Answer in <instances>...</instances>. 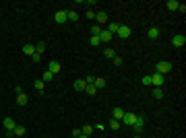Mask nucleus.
I'll list each match as a JSON object with an SVG mask.
<instances>
[{
	"label": "nucleus",
	"mask_w": 186,
	"mask_h": 138,
	"mask_svg": "<svg viewBox=\"0 0 186 138\" xmlns=\"http://www.w3.org/2000/svg\"><path fill=\"white\" fill-rule=\"evenodd\" d=\"M170 70H172V64L165 62V60H159V62L155 64V72H159V74H163V76H165Z\"/></svg>",
	"instance_id": "obj_1"
},
{
	"label": "nucleus",
	"mask_w": 186,
	"mask_h": 138,
	"mask_svg": "<svg viewBox=\"0 0 186 138\" xmlns=\"http://www.w3.org/2000/svg\"><path fill=\"white\" fill-rule=\"evenodd\" d=\"M172 46L174 47H184L186 46V35H182V33L174 35V37H172Z\"/></svg>",
	"instance_id": "obj_2"
},
{
	"label": "nucleus",
	"mask_w": 186,
	"mask_h": 138,
	"mask_svg": "<svg viewBox=\"0 0 186 138\" xmlns=\"http://www.w3.org/2000/svg\"><path fill=\"white\" fill-rule=\"evenodd\" d=\"M163 81H165V76L159 74V72L151 74V87H163Z\"/></svg>",
	"instance_id": "obj_3"
},
{
	"label": "nucleus",
	"mask_w": 186,
	"mask_h": 138,
	"mask_svg": "<svg viewBox=\"0 0 186 138\" xmlns=\"http://www.w3.org/2000/svg\"><path fill=\"white\" fill-rule=\"evenodd\" d=\"M145 122H147V120H145L143 115H137V122H135V126H132L137 134H141V132H143V128H145Z\"/></svg>",
	"instance_id": "obj_4"
},
{
	"label": "nucleus",
	"mask_w": 186,
	"mask_h": 138,
	"mask_svg": "<svg viewBox=\"0 0 186 138\" xmlns=\"http://www.w3.org/2000/svg\"><path fill=\"white\" fill-rule=\"evenodd\" d=\"M120 122H122V124H126V126H135V122H137V115L135 114H124V117H122V120H120Z\"/></svg>",
	"instance_id": "obj_5"
},
{
	"label": "nucleus",
	"mask_w": 186,
	"mask_h": 138,
	"mask_svg": "<svg viewBox=\"0 0 186 138\" xmlns=\"http://www.w3.org/2000/svg\"><path fill=\"white\" fill-rule=\"evenodd\" d=\"M118 37H122V39H126V37H130V27L128 25H120L118 27Z\"/></svg>",
	"instance_id": "obj_6"
},
{
	"label": "nucleus",
	"mask_w": 186,
	"mask_h": 138,
	"mask_svg": "<svg viewBox=\"0 0 186 138\" xmlns=\"http://www.w3.org/2000/svg\"><path fill=\"white\" fill-rule=\"evenodd\" d=\"M60 68H62V66H60V62H58V60H50V64H48V70H50L52 74H58Z\"/></svg>",
	"instance_id": "obj_7"
},
{
	"label": "nucleus",
	"mask_w": 186,
	"mask_h": 138,
	"mask_svg": "<svg viewBox=\"0 0 186 138\" xmlns=\"http://www.w3.org/2000/svg\"><path fill=\"white\" fill-rule=\"evenodd\" d=\"M95 21L99 23V27L104 23H108V12H104V11H99V12H95Z\"/></svg>",
	"instance_id": "obj_8"
},
{
	"label": "nucleus",
	"mask_w": 186,
	"mask_h": 138,
	"mask_svg": "<svg viewBox=\"0 0 186 138\" xmlns=\"http://www.w3.org/2000/svg\"><path fill=\"white\" fill-rule=\"evenodd\" d=\"M54 21L56 23H66V11H58L54 14Z\"/></svg>",
	"instance_id": "obj_9"
},
{
	"label": "nucleus",
	"mask_w": 186,
	"mask_h": 138,
	"mask_svg": "<svg viewBox=\"0 0 186 138\" xmlns=\"http://www.w3.org/2000/svg\"><path fill=\"white\" fill-rule=\"evenodd\" d=\"M112 39H114V35L108 33L105 29H101V33H99V41H105V43H108V41H112Z\"/></svg>",
	"instance_id": "obj_10"
},
{
	"label": "nucleus",
	"mask_w": 186,
	"mask_h": 138,
	"mask_svg": "<svg viewBox=\"0 0 186 138\" xmlns=\"http://www.w3.org/2000/svg\"><path fill=\"white\" fill-rule=\"evenodd\" d=\"M25 132H27V128H25V126H19V124L12 128V134H15V136H25Z\"/></svg>",
	"instance_id": "obj_11"
},
{
	"label": "nucleus",
	"mask_w": 186,
	"mask_h": 138,
	"mask_svg": "<svg viewBox=\"0 0 186 138\" xmlns=\"http://www.w3.org/2000/svg\"><path fill=\"white\" fill-rule=\"evenodd\" d=\"M2 124H4V128H6V130H12V128L17 126V122H15L12 117H4V120H2Z\"/></svg>",
	"instance_id": "obj_12"
},
{
	"label": "nucleus",
	"mask_w": 186,
	"mask_h": 138,
	"mask_svg": "<svg viewBox=\"0 0 186 138\" xmlns=\"http://www.w3.org/2000/svg\"><path fill=\"white\" fill-rule=\"evenodd\" d=\"M147 37H149V39H157V37H159V29H157V27H149Z\"/></svg>",
	"instance_id": "obj_13"
},
{
	"label": "nucleus",
	"mask_w": 186,
	"mask_h": 138,
	"mask_svg": "<svg viewBox=\"0 0 186 138\" xmlns=\"http://www.w3.org/2000/svg\"><path fill=\"white\" fill-rule=\"evenodd\" d=\"M178 6H180L178 0H168V2H165V8H168V11H178Z\"/></svg>",
	"instance_id": "obj_14"
},
{
	"label": "nucleus",
	"mask_w": 186,
	"mask_h": 138,
	"mask_svg": "<svg viewBox=\"0 0 186 138\" xmlns=\"http://www.w3.org/2000/svg\"><path fill=\"white\" fill-rule=\"evenodd\" d=\"M23 54L33 56V54H35V46H33V43H25V46H23Z\"/></svg>",
	"instance_id": "obj_15"
},
{
	"label": "nucleus",
	"mask_w": 186,
	"mask_h": 138,
	"mask_svg": "<svg viewBox=\"0 0 186 138\" xmlns=\"http://www.w3.org/2000/svg\"><path fill=\"white\" fill-rule=\"evenodd\" d=\"M72 87H75V91H85V89H87V85H85V81H81V79H77Z\"/></svg>",
	"instance_id": "obj_16"
},
{
	"label": "nucleus",
	"mask_w": 186,
	"mask_h": 138,
	"mask_svg": "<svg viewBox=\"0 0 186 138\" xmlns=\"http://www.w3.org/2000/svg\"><path fill=\"white\" fill-rule=\"evenodd\" d=\"M124 114H126V111H124L122 107H114V120H118V122H120V120L124 117Z\"/></svg>",
	"instance_id": "obj_17"
},
{
	"label": "nucleus",
	"mask_w": 186,
	"mask_h": 138,
	"mask_svg": "<svg viewBox=\"0 0 186 138\" xmlns=\"http://www.w3.org/2000/svg\"><path fill=\"white\" fill-rule=\"evenodd\" d=\"M118 27H120L118 23H108V29H105V31H108V33H112V35H116L118 33Z\"/></svg>",
	"instance_id": "obj_18"
},
{
	"label": "nucleus",
	"mask_w": 186,
	"mask_h": 138,
	"mask_svg": "<svg viewBox=\"0 0 186 138\" xmlns=\"http://www.w3.org/2000/svg\"><path fill=\"white\" fill-rule=\"evenodd\" d=\"M44 50H46V43H44V41H37V43H35V54H39V56H42V54H44Z\"/></svg>",
	"instance_id": "obj_19"
},
{
	"label": "nucleus",
	"mask_w": 186,
	"mask_h": 138,
	"mask_svg": "<svg viewBox=\"0 0 186 138\" xmlns=\"http://www.w3.org/2000/svg\"><path fill=\"white\" fill-rule=\"evenodd\" d=\"M33 87H35V89H37L39 93H44V87H46V82L39 79V81H33Z\"/></svg>",
	"instance_id": "obj_20"
},
{
	"label": "nucleus",
	"mask_w": 186,
	"mask_h": 138,
	"mask_svg": "<svg viewBox=\"0 0 186 138\" xmlns=\"http://www.w3.org/2000/svg\"><path fill=\"white\" fill-rule=\"evenodd\" d=\"M153 97H155V99H163V89L161 87H155V89H153Z\"/></svg>",
	"instance_id": "obj_21"
},
{
	"label": "nucleus",
	"mask_w": 186,
	"mask_h": 138,
	"mask_svg": "<svg viewBox=\"0 0 186 138\" xmlns=\"http://www.w3.org/2000/svg\"><path fill=\"white\" fill-rule=\"evenodd\" d=\"M89 46H91V47H97V46H99V35H91V39H89Z\"/></svg>",
	"instance_id": "obj_22"
},
{
	"label": "nucleus",
	"mask_w": 186,
	"mask_h": 138,
	"mask_svg": "<svg viewBox=\"0 0 186 138\" xmlns=\"http://www.w3.org/2000/svg\"><path fill=\"white\" fill-rule=\"evenodd\" d=\"M17 103H19V105H27V95H25V93L17 95Z\"/></svg>",
	"instance_id": "obj_23"
},
{
	"label": "nucleus",
	"mask_w": 186,
	"mask_h": 138,
	"mask_svg": "<svg viewBox=\"0 0 186 138\" xmlns=\"http://www.w3.org/2000/svg\"><path fill=\"white\" fill-rule=\"evenodd\" d=\"M104 56L110 58V60H114V56H116V52L112 50V47H108V50H104Z\"/></svg>",
	"instance_id": "obj_24"
},
{
	"label": "nucleus",
	"mask_w": 186,
	"mask_h": 138,
	"mask_svg": "<svg viewBox=\"0 0 186 138\" xmlns=\"http://www.w3.org/2000/svg\"><path fill=\"white\" fill-rule=\"evenodd\" d=\"M66 19H68V21H79V14H77L75 11H68L66 12Z\"/></svg>",
	"instance_id": "obj_25"
},
{
	"label": "nucleus",
	"mask_w": 186,
	"mask_h": 138,
	"mask_svg": "<svg viewBox=\"0 0 186 138\" xmlns=\"http://www.w3.org/2000/svg\"><path fill=\"white\" fill-rule=\"evenodd\" d=\"M52 79H54V74H52L50 70H46V72H44V76H42V81H44V82H50Z\"/></svg>",
	"instance_id": "obj_26"
},
{
	"label": "nucleus",
	"mask_w": 186,
	"mask_h": 138,
	"mask_svg": "<svg viewBox=\"0 0 186 138\" xmlns=\"http://www.w3.org/2000/svg\"><path fill=\"white\" fill-rule=\"evenodd\" d=\"M93 85H95V89H104V87H105V81H104V79H95V82H93Z\"/></svg>",
	"instance_id": "obj_27"
},
{
	"label": "nucleus",
	"mask_w": 186,
	"mask_h": 138,
	"mask_svg": "<svg viewBox=\"0 0 186 138\" xmlns=\"http://www.w3.org/2000/svg\"><path fill=\"white\" fill-rule=\"evenodd\" d=\"M120 126H122V122H118V120H112V122H110V130H118Z\"/></svg>",
	"instance_id": "obj_28"
},
{
	"label": "nucleus",
	"mask_w": 186,
	"mask_h": 138,
	"mask_svg": "<svg viewBox=\"0 0 186 138\" xmlns=\"http://www.w3.org/2000/svg\"><path fill=\"white\" fill-rule=\"evenodd\" d=\"M85 93H87V95H95V93H97V89H95V85H87V89H85Z\"/></svg>",
	"instance_id": "obj_29"
},
{
	"label": "nucleus",
	"mask_w": 186,
	"mask_h": 138,
	"mask_svg": "<svg viewBox=\"0 0 186 138\" xmlns=\"http://www.w3.org/2000/svg\"><path fill=\"white\" fill-rule=\"evenodd\" d=\"M101 33V27L99 25H91V35H99Z\"/></svg>",
	"instance_id": "obj_30"
},
{
	"label": "nucleus",
	"mask_w": 186,
	"mask_h": 138,
	"mask_svg": "<svg viewBox=\"0 0 186 138\" xmlns=\"http://www.w3.org/2000/svg\"><path fill=\"white\" fill-rule=\"evenodd\" d=\"M91 132H93V126H89V124H87V126H83V132H81V134H85V136H89Z\"/></svg>",
	"instance_id": "obj_31"
},
{
	"label": "nucleus",
	"mask_w": 186,
	"mask_h": 138,
	"mask_svg": "<svg viewBox=\"0 0 186 138\" xmlns=\"http://www.w3.org/2000/svg\"><path fill=\"white\" fill-rule=\"evenodd\" d=\"M122 62H124L122 56H114V66H122Z\"/></svg>",
	"instance_id": "obj_32"
},
{
	"label": "nucleus",
	"mask_w": 186,
	"mask_h": 138,
	"mask_svg": "<svg viewBox=\"0 0 186 138\" xmlns=\"http://www.w3.org/2000/svg\"><path fill=\"white\" fill-rule=\"evenodd\" d=\"M143 85H145V87H151V76H149V74L143 76Z\"/></svg>",
	"instance_id": "obj_33"
},
{
	"label": "nucleus",
	"mask_w": 186,
	"mask_h": 138,
	"mask_svg": "<svg viewBox=\"0 0 186 138\" xmlns=\"http://www.w3.org/2000/svg\"><path fill=\"white\" fill-rule=\"evenodd\" d=\"M93 130H99V132H104L105 126H104V124H95V126H93Z\"/></svg>",
	"instance_id": "obj_34"
},
{
	"label": "nucleus",
	"mask_w": 186,
	"mask_h": 138,
	"mask_svg": "<svg viewBox=\"0 0 186 138\" xmlns=\"http://www.w3.org/2000/svg\"><path fill=\"white\" fill-rule=\"evenodd\" d=\"M93 82H95L93 76H87V79H85V85H93Z\"/></svg>",
	"instance_id": "obj_35"
},
{
	"label": "nucleus",
	"mask_w": 186,
	"mask_h": 138,
	"mask_svg": "<svg viewBox=\"0 0 186 138\" xmlns=\"http://www.w3.org/2000/svg\"><path fill=\"white\" fill-rule=\"evenodd\" d=\"M77 138H89V136H85V134H79V136H77Z\"/></svg>",
	"instance_id": "obj_36"
},
{
	"label": "nucleus",
	"mask_w": 186,
	"mask_h": 138,
	"mask_svg": "<svg viewBox=\"0 0 186 138\" xmlns=\"http://www.w3.org/2000/svg\"><path fill=\"white\" fill-rule=\"evenodd\" d=\"M135 138H141V136H135Z\"/></svg>",
	"instance_id": "obj_37"
}]
</instances>
